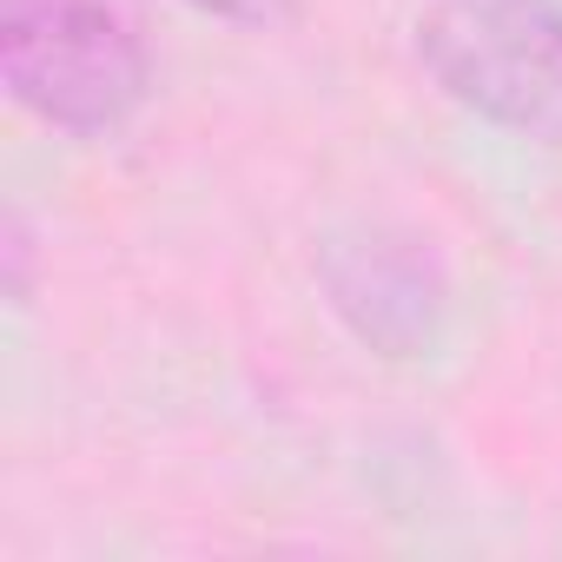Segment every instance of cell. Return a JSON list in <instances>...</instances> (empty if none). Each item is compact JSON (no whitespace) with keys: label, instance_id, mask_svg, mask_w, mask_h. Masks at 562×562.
<instances>
[{"label":"cell","instance_id":"1","mask_svg":"<svg viewBox=\"0 0 562 562\" xmlns=\"http://www.w3.org/2000/svg\"><path fill=\"white\" fill-rule=\"evenodd\" d=\"M0 87L54 133L106 139L153 93V54L113 0H0Z\"/></svg>","mask_w":562,"mask_h":562},{"label":"cell","instance_id":"2","mask_svg":"<svg viewBox=\"0 0 562 562\" xmlns=\"http://www.w3.org/2000/svg\"><path fill=\"white\" fill-rule=\"evenodd\" d=\"M417 60L483 126L562 146V0H430Z\"/></svg>","mask_w":562,"mask_h":562},{"label":"cell","instance_id":"3","mask_svg":"<svg viewBox=\"0 0 562 562\" xmlns=\"http://www.w3.org/2000/svg\"><path fill=\"white\" fill-rule=\"evenodd\" d=\"M318 292L331 318L384 364H424L450 331V278L437 251L404 225L358 218L325 232Z\"/></svg>","mask_w":562,"mask_h":562},{"label":"cell","instance_id":"4","mask_svg":"<svg viewBox=\"0 0 562 562\" xmlns=\"http://www.w3.org/2000/svg\"><path fill=\"white\" fill-rule=\"evenodd\" d=\"M192 14H212V21H232V27H278L292 21L299 0H186Z\"/></svg>","mask_w":562,"mask_h":562}]
</instances>
